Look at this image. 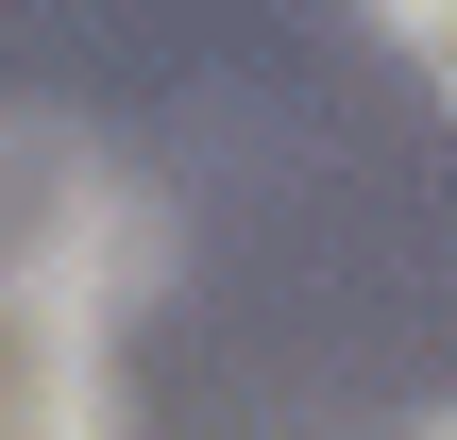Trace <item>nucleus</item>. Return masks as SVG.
I'll return each instance as SVG.
<instances>
[{
  "label": "nucleus",
  "mask_w": 457,
  "mask_h": 440,
  "mask_svg": "<svg viewBox=\"0 0 457 440\" xmlns=\"http://www.w3.org/2000/svg\"><path fill=\"white\" fill-rule=\"evenodd\" d=\"M170 288V203L136 170H102L68 119H0V322H17V390L34 440H119V305Z\"/></svg>",
  "instance_id": "f257e3e1"
},
{
  "label": "nucleus",
  "mask_w": 457,
  "mask_h": 440,
  "mask_svg": "<svg viewBox=\"0 0 457 440\" xmlns=\"http://www.w3.org/2000/svg\"><path fill=\"white\" fill-rule=\"evenodd\" d=\"M373 34H390V51L424 68V102L457 119V0H373Z\"/></svg>",
  "instance_id": "f03ea898"
},
{
  "label": "nucleus",
  "mask_w": 457,
  "mask_h": 440,
  "mask_svg": "<svg viewBox=\"0 0 457 440\" xmlns=\"http://www.w3.org/2000/svg\"><path fill=\"white\" fill-rule=\"evenodd\" d=\"M407 440H457V407H424V424H407Z\"/></svg>",
  "instance_id": "7ed1b4c3"
}]
</instances>
